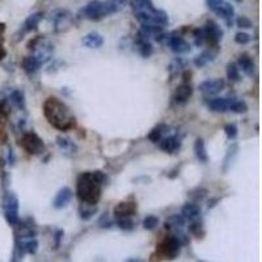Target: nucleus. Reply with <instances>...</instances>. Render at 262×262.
Returning a JSON list of instances; mask_svg holds the SVG:
<instances>
[{"instance_id":"f704fd0d","label":"nucleus","mask_w":262,"mask_h":262,"mask_svg":"<svg viewBox=\"0 0 262 262\" xmlns=\"http://www.w3.org/2000/svg\"><path fill=\"white\" fill-rule=\"evenodd\" d=\"M224 133H226L228 139H235L236 136H237V126H236L235 123H227L226 126H224Z\"/></svg>"},{"instance_id":"a19ab883","label":"nucleus","mask_w":262,"mask_h":262,"mask_svg":"<svg viewBox=\"0 0 262 262\" xmlns=\"http://www.w3.org/2000/svg\"><path fill=\"white\" fill-rule=\"evenodd\" d=\"M6 54H7V53H6V50H4L3 46L0 45V60L3 59L4 57H6Z\"/></svg>"},{"instance_id":"9d476101","label":"nucleus","mask_w":262,"mask_h":262,"mask_svg":"<svg viewBox=\"0 0 262 262\" xmlns=\"http://www.w3.org/2000/svg\"><path fill=\"white\" fill-rule=\"evenodd\" d=\"M213 12L215 15H218L219 17H222L224 23L227 24V27H232L233 23H235V8L231 3H228L227 0H222L218 6L213 10Z\"/></svg>"},{"instance_id":"ddd939ff","label":"nucleus","mask_w":262,"mask_h":262,"mask_svg":"<svg viewBox=\"0 0 262 262\" xmlns=\"http://www.w3.org/2000/svg\"><path fill=\"white\" fill-rule=\"evenodd\" d=\"M72 197H73V193L70 188H62V189L57 193V196H55V198H54L53 201L54 209L57 210L64 209V207L71 202Z\"/></svg>"},{"instance_id":"4be33fe9","label":"nucleus","mask_w":262,"mask_h":262,"mask_svg":"<svg viewBox=\"0 0 262 262\" xmlns=\"http://www.w3.org/2000/svg\"><path fill=\"white\" fill-rule=\"evenodd\" d=\"M185 218L183 215H179V214H174V215H170L168 219L165 220V227L166 229H169V231H176V229H181L184 226H185Z\"/></svg>"},{"instance_id":"bb28decb","label":"nucleus","mask_w":262,"mask_h":262,"mask_svg":"<svg viewBox=\"0 0 262 262\" xmlns=\"http://www.w3.org/2000/svg\"><path fill=\"white\" fill-rule=\"evenodd\" d=\"M194 153H196V157L199 161L207 163L209 155H207V151H206L205 142H203V139H201V138H198V139L196 140V143H194Z\"/></svg>"},{"instance_id":"4468645a","label":"nucleus","mask_w":262,"mask_h":262,"mask_svg":"<svg viewBox=\"0 0 262 262\" xmlns=\"http://www.w3.org/2000/svg\"><path fill=\"white\" fill-rule=\"evenodd\" d=\"M160 148L163 149L166 153H176L181 148V139L174 135L164 136L163 139L160 140Z\"/></svg>"},{"instance_id":"5701e85b","label":"nucleus","mask_w":262,"mask_h":262,"mask_svg":"<svg viewBox=\"0 0 262 262\" xmlns=\"http://www.w3.org/2000/svg\"><path fill=\"white\" fill-rule=\"evenodd\" d=\"M166 131H168V126L164 125V123H160V125L155 126L152 130H151V131H149L148 139L151 140L152 143H159L160 140L164 138V135H165Z\"/></svg>"},{"instance_id":"f8f14e48","label":"nucleus","mask_w":262,"mask_h":262,"mask_svg":"<svg viewBox=\"0 0 262 262\" xmlns=\"http://www.w3.org/2000/svg\"><path fill=\"white\" fill-rule=\"evenodd\" d=\"M136 213V203L134 201H123L114 207V216L117 218H131Z\"/></svg>"},{"instance_id":"6e6552de","label":"nucleus","mask_w":262,"mask_h":262,"mask_svg":"<svg viewBox=\"0 0 262 262\" xmlns=\"http://www.w3.org/2000/svg\"><path fill=\"white\" fill-rule=\"evenodd\" d=\"M203 32H205V41H207L214 47L219 45L220 41L223 40V34H224L219 24H216L214 20L206 21Z\"/></svg>"},{"instance_id":"b1692460","label":"nucleus","mask_w":262,"mask_h":262,"mask_svg":"<svg viewBox=\"0 0 262 262\" xmlns=\"http://www.w3.org/2000/svg\"><path fill=\"white\" fill-rule=\"evenodd\" d=\"M42 66L41 62L37 59L34 55H30V57H25L23 60V68L27 73H34L36 71H38V68Z\"/></svg>"},{"instance_id":"473e14b6","label":"nucleus","mask_w":262,"mask_h":262,"mask_svg":"<svg viewBox=\"0 0 262 262\" xmlns=\"http://www.w3.org/2000/svg\"><path fill=\"white\" fill-rule=\"evenodd\" d=\"M117 226L123 231H131L134 229V222L131 218H117Z\"/></svg>"},{"instance_id":"2eb2a0df","label":"nucleus","mask_w":262,"mask_h":262,"mask_svg":"<svg viewBox=\"0 0 262 262\" xmlns=\"http://www.w3.org/2000/svg\"><path fill=\"white\" fill-rule=\"evenodd\" d=\"M233 99H226V97H218V99H213L207 101V107L210 110L216 112V113H224L227 110H229V105L232 103Z\"/></svg>"},{"instance_id":"f3484780","label":"nucleus","mask_w":262,"mask_h":262,"mask_svg":"<svg viewBox=\"0 0 262 262\" xmlns=\"http://www.w3.org/2000/svg\"><path fill=\"white\" fill-rule=\"evenodd\" d=\"M216 54H218V50H206V51H203V53H201L199 55H197L196 58H194V60H193V63H194V66L196 67H205L206 64H209L210 62H214L216 58Z\"/></svg>"},{"instance_id":"e433bc0d","label":"nucleus","mask_w":262,"mask_h":262,"mask_svg":"<svg viewBox=\"0 0 262 262\" xmlns=\"http://www.w3.org/2000/svg\"><path fill=\"white\" fill-rule=\"evenodd\" d=\"M236 24H237L240 28H244V29H250V28L253 27L252 21L249 20L248 17L245 16L237 17V19H236Z\"/></svg>"},{"instance_id":"72a5a7b5","label":"nucleus","mask_w":262,"mask_h":262,"mask_svg":"<svg viewBox=\"0 0 262 262\" xmlns=\"http://www.w3.org/2000/svg\"><path fill=\"white\" fill-rule=\"evenodd\" d=\"M193 37H194L196 46H202L203 42H205V32H203V28H197V29H194Z\"/></svg>"},{"instance_id":"dca6fc26","label":"nucleus","mask_w":262,"mask_h":262,"mask_svg":"<svg viewBox=\"0 0 262 262\" xmlns=\"http://www.w3.org/2000/svg\"><path fill=\"white\" fill-rule=\"evenodd\" d=\"M181 215L185 218V220H189V222L198 220L199 215H201V207L197 203H186L181 210Z\"/></svg>"},{"instance_id":"393cba45","label":"nucleus","mask_w":262,"mask_h":262,"mask_svg":"<svg viewBox=\"0 0 262 262\" xmlns=\"http://www.w3.org/2000/svg\"><path fill=\"white\" fill-rule=\"evenodd\" d=\"M131 10L134 11V14L136 12H147V11L153 10L152 0H131L130 2Z\"/></svg>"},{"instance_id":"a878e982","label":"nucleus","mask_w":262,"mask_h":262,"mask_svg":"<svg viewBox=\"0 0 262 262\" xmlns=\"http://www.w3.org/2000/svg\"><path fill=\"white\" fill-rule=\"evenodd\" d=\"M136 45H138V50H139V54L143 58H149L153 53V47L149 42V40H144L142 37H138L136 40Z\"/></svg>"},{"instance_id":"4c0bfd02","label":"nucleus","mask_w":262,"mask_h":262,"mask_svg":"<svg viewBox=\"0 0 262 262\" xmlns=\"http://www.w3.org/2000/svg\"><path fill=\"white\" fill-rule=\"evenodd\" d=\"M97 213V207H93V209H81L80 210V216L83 220H90L95 214Z\"/></svg>"},{"instance_id":"f03ea898","label":"nucleus","mask_w":262,"mask_h":262,"mask_svg":"<svg viewBox=\"0 0 262 262\" xmlns=\"http://www.w3.org/2000/svg\"><path fill=\"white\" fill-rule=\"evenodd\" d=\"M43 114L50 125L60 131H67L75 126V117L70 108L55 97H50L45 101Z\"/></svg>"},{"instance_id":"2f4dec72","label":"nucleus","mask_w":262,"mask_h":262,"mask_svg":"<svg viewBox=\"0 0 262 262\" xmlns=\"http://www.w3.org/2000/svg\"><path fill=\"white\" fill-rule=\"evenodd\" d=\"M157 224H159V218L156 215H148L143 220V227H144V229H148V231L155 229Z\"/></svg>"},{"instance_id":"a211bd4d","label":"nucleus","mask_w":262,"mask_h":262,"mask_svg":"<svg viewBox=\"0 0 262 262\" xmlns=\"http://www.w3.org/2000/svg\"><path fill=\"white\" fill-rule=\"evenodd\" d=\"M193 95V90L190 84L183 83L181 85L177 86L176 92H174V100L177 104H185L189 101V99Z\"/></svg>"},{"instance_id":"9b49d317","label":"nucleus","mask_w":262,"mask_h":262,"mask_svg":"<svg viewBox=\"0 0 262 262\" xmlns=\"http://www.w3.org/2000/svg\"><path fill=\"white\" fill-rule=\"evenodd\" d=\"M224 86H226L224 79H210L199 84L198 90L207 96H213V95H218V93L222 92Z\"/></svg>"},{"instance_id":"39448f33","label":"nucleus","mask_w":262,"mask_h":262,"mask_svg":"<svg viewBox=\"0 0 262 262\" xmlns=\"http://www.w3.org/2000/svg\"><path fill=\"white\" fill-rule=\"evenodd\" d=\"M3 209L6 219L11 226H17L19 219V199L14 193H7L3 198Z\"/></svg>"},{"instance_id":"423d86ee","label":"nucleus","mask_w":262,"mask_h":262,"mask_svg":"<svg viewBox=\"0 0 262 262\" xmlns=\"http://www.w3.org/2000/svg\"><path fill=\"white\" fill-rule=\"evenodd\" d=\"M183 245V241L180 240L179 236L173 233L163 240V242L159 245V252L166 258H176Z\"/></svg>"},{"instance_id":"cd10ccee","label":"nucleus","mask_w":262,"mask_h":262,"mask_svg":"<svg viewBox=\"0 0 262 262\" xmlns=\"http://www.w3.org/2000/svg\"><path fill=\"white\" fill-rule=\"evenodd\" d=\"M57 144L62 151H66V152H70V153H76L77 151V147L76 144L70 139V138H67V136H58L57 138Z\"/></svg>"},{"instance_id":"7ed1b4c3","label":"nucleus","mask_w":262,"mask_h":262,"mask_svg":"<svg viewBox=\"0 0 262 262\" xmlns=\"http://www.w3.org/2000/svg\"><path fill=\"white\" fill-rule=\"evenodd\" d=\"M135 19L140 24H151V25H157V27H165L166 24L169 23V17L168 14L163 10H157L153 8L147 12H136Z\"/></svg>"},{"instance_id":"c756f323","label":"nucleus","mask_w":262,"mask_h":262,"mask_svg":"<svg viewBox=\"0 0 262 262\" xmlns=\"http://www.w3.org/2000/svg\"><path fill=\"white\" fill-rule=\"evenodd\" d=\"M229 110L233 112V113H237V114H241V113H245L246 110H248V105H246L245 101H242V100H232V103L229 105Z\"/></svg>"},{"instance_id":"58836bf2","label":"nucleus","mask_w":262,"mask_h":262,"mask_svg":"<svg viewBox=\"0 0 262 262\" xmlns=\"http://www.w3.org/2000/svg\"><path fill=\"white\" fill-rule=\"evenodd\" d=\"M63 231L62 229H58L57 232H55V236H54V239H55V249L59 248L60 245V240L63 239Z\"/></svg>"},{"instance_id":"412c9836","label":"nucleus","mask_w":262,"mask_h":262,"mask_svg":"<svg viewBox=\"0 0 262 262\" xmlns=\"http://www.w3.org/2000/svg\"><path fill=\"white\" fill-rule=\"evenodd\" d=\"M83 43L90 49H100L104 45V37L100 33L92 32V33L86 34L83 38Z\"/></svg>"},{"instance_id":"ea45409f","label":"nucleus","mask_w":262,"mask_h":262,"mask_svg":"<svg viewBox=\"0 0 262 262\" xmlns=\"http://www.w3.org/2000/svg\"><path fill=\"white\" fill-rule=\"evenodd\" d=\"M220 2H222V0H206V4H207V7H209L210 10L213 11Z\"/></svg>"},{"instance_id":"6ab92c4d","label":"nucleus","mask_w":262,"mask_h":262,"mask_svg":"<svg viewBox=\"0 0 262 262\" xmlns=\"http://www.w3.org/2000/svg\"><path fill=\"white\" fill-rule=\"evenodd\" d=\"M42 12H36V14H32L30 16H28V19L24 21L23 24V33H29V32L36 30L37 27H38V24L42 21Z\"/></svg>"},{"instance_id":"f257e3e1","label":"nucleus","mask_w":262,"mask_h":262,"mask_svg":"<svg viewBox=\"0 0 262 262\" xmlns=\"http://www.w3.org/2000/svg\"><path fill=\"white\" fill-rule=\"evenodd\" d=\"M105 179V173L101 170L81 173L76 183V194L80 201L86 205H96L101 198Z\"/></svg>"},{"instance_id":"79ce46f5","label":"nucleus","mask_w":262,"mask_h":262,"mask_svg":"<svg viewBox=\"0 0 262 262\" xmlns=\"http://www.w3.org/2000/svg\"><path fill=\"white\" fill-rule=\"evenodd\" d=\"M4 29H6V25H4V24H0V33H3Z\"/></svg>"},{"instance_id":"c85d7f7f","label":"nucleus","mask_w":262,"mask_h":262,"mask_svg":"<svg viewBox=\"0 0 262 262\" xmlns=\"http://www.w3.org/2000/svg\"><path fill=\"white\" fill-rule=\"evenodd\" d=\"M10 101L12 103L14 107H16L17 109L24 110L25 109V96L24 93L19 90H15L11 92L10 95Z\"/></svg>"},{"instance_id":"c9c22d12","label":"nucleus","mask_w":262,"mask_h":262,"mask_svg":"<svg viewBox=\"0 0 262 262\" xmlns=\"http://www.w3.org/2000/svg\"><path fill=\"white\" fill-rule=\"evenodd\" d=\"M252 41V36L248 33H244V32H239L236 33L235 36V42L239 43V45H246Z\"/></svg>"},{"instance_id":"aec40b11","label":"nucleus","mask_w":262,"mask_h":262,"mask_svg":"<svg viewBox=\"0 0 262 262\" xmlns=\"http://www.w3.org/2000/svg\"><path fill=\"white\" fill-rule=\"evenodd\" d=\"M239 66L240 68L242 70V72L248 75V76H253V73H254V62H253L252 57L249 55V54L244 53L241 54L239 57Z\"/></svg>"},{"instance_id":"0eeeda50","label":"nucleus","mask_w":262,"mask_h":262,"mask_svg":"<svg viewBox=\"0 0 262 262\" xmlns=\"http://www.w3.org/2000/svg\"><path fill=\"white\" fill-rule=\"evenodd\" d=\"M21 146L30 155H40L45 149V143L34 133L24 134L21 138Z\"/></svg>"},{"instance_id":"7c9ffc66","label":"nucleus","mask_w":262,"mask_h":262,"mask_svg":"<svg viewBox=\"0 0 262 262\" xmlns=\"http://www.w3.org/2000/svg\"><path fill=\"white\" fill-rule=\"evenodd\" d=\"M227 77H228L231 81H240L241 76H240L239 67L236 66L235 63H228L227 64Z\"/></svg>"},{"instance_id":"20e7f679","label":"nucleus","mask_w":262,"mask_h":262,"mask_svg":"<svg viewBox=\"0 0 262 262\" xmlns=\"http://www.w3.org/2000/svg\"><path fill=\"white\" fill-rule=\"evenodd\" d=\"M79 16L81 19H86V20L91 21H100L101 19L108 16L105 4L101 0H92L86 4L85 7L80 10Z\"/></svg>"},{"instance_id":"1a4fd4ad","label":"nucleus","mask_w":262,"mask_h":262,"mask_svg":"<svg viewBox=\"0 0 262 262\" xmlns=\"http://www.w3.org/2000/svg\"><path fill=\"white\" fill-rule=\"evenodd\" d=\"M72 21V14L67 10H57L51 14V23L55 32H63L70 28Z\"/></svg>"}]
</instances>
